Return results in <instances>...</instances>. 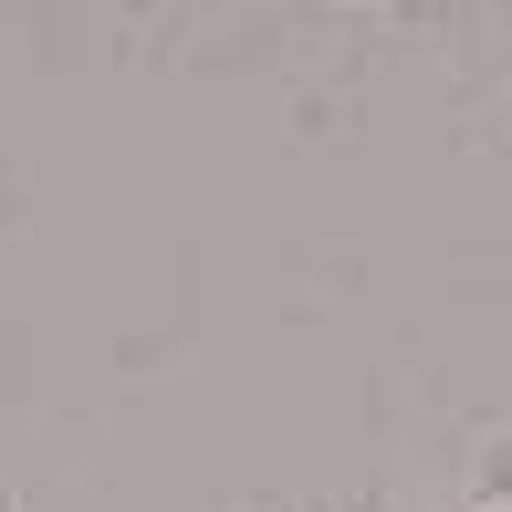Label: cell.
Returning <instances> with one entry per match:
<instances>
[{"instance_id": "cell-1", "label": "cell", "mask_w": 512, "mask_h": 512, "mask_svg": "<svg viewBox=\"0 0 512 512\" xmlns=\"http://www.w3.org/2000/svg\"><path fill=\"white\" fill-rule=\"evenodd\" d=\"M502 502H512V429L481 439V512H502Z\"/></svg>"}, {"instance_id": "cell-2", "label": "cell", "mask_w": 512, "mask_h": 512, "mask_svg": "<svg viewBox=\"0 0 512 512\" xmlns=\"http://www.w3.org/2000/svg\"><path fill=\"white\" fill-rule=\"evenodd\" d=\"M502 512H512V502H502Z\"/></svg>"}]
</instances>
